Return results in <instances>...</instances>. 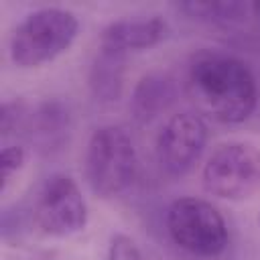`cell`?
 I'll return each instance as SVG.
<instances>
[{"instance_id":"8992f818","label":"cell","mask_w":260,"mask_h":260,"mask_svg":"<svg viewBox=\"0 0 260 260\" xmlns=\"http://www.w3.org/2000/svg\"><path fill=\"white\" fill-rule=\"evenodd\" d=\"M32 215L37 225L55 238H67L81 232L87 223V203L77 183L63 173H55L41 185Z\"/></svg>"},{"instance_id":"30bf717a","label":"cell","mask_w":260,"mask_h":260,"mask_svg":"<svg viewBox=\"0 0 260 260\" xmlns=\"http://www.w3.org/2000/svg\"><path fill=\"white\" fill-rule=\"evenodd\" d=\"M175 100V83L165 73H146L134 87L130 110L132 116L144 124L165 112Z\"/></svg>"},{"instance_id":"ba28073f","label":"cell","mask_w":260,"mask_h":260,"mask_svg":"<svg viewBox=\"0 0 260 260\" xmlns=\"http://www.w3.org/2000/svg\"><path fill=\"white\" fill-rule=\"evenodd\" d=\"M169 32L162 18H140V20H114L102 30V45L118 49L122 53L150 49L158 45Z\"/></svg>"},{"instance_id":"7a4b0ae2","label":"cell","mask_w":260,"mask_h":260,"mask_svg":"<svg viewBox=\"0 0 260 260\" xmlns=\"http://www.w3.org/2000/svg\"><path fill=\"white\" fill-rule=\"evenodd\" d=\"M79 20L65 8H39L26 14L10 35V59L16 67L30 69L41 67L61 53H65L75 41Z\"/></svg>"},{"instance_id":"52a82bcc","label":"cell","mask_w":260,"mask_h":260,"mask_svg":"<svg viewBox=\"0 0 260 260\" xmlns=\"http://www.w3.org/2000/svg\"><path fill=\"white\" fill-rule=\"evenodd\" d=\"M207 142V126L199 114L179 112L171 116L156 138L160 167L173 175H187L199 160Z\"/></svg>"},{"instance_id":"2e32d148","label":"cell","mask_w":260,"mask_h":260,"mask_svg":"<svg viewBox=\"0 0 260 260\" xmlns=\"http://www.w3.org/2000/svg\"><path fill=\"white\" fill-rule=\"evenodd\" d=\"M254 8H256V10H258V12H260V4H254Z\"/></svg>"},{"instance_id":"5b68a950","label":"cell","mask_w":260,"mask_h":260,"mask_svg":"<svg viewBox=\"0 0 260 260\" xmlns=\"http://www.w3.org/2000/svg\"><path fill=\"white\" fill-rule=\"evenodd\" d=\"M203 187L207 193L242 201L260 189V148L250 142H223L203 165Z\"/></svg>"},{"instance_id":"8fae6325","label":"cell","mask_w":260,"mask_h":260,"mask_svg":"<svg viewBox=\"0 0 260 260\" xmlns=\"http://www.w3.org/2000/svg\"><path fill=\"white\" fill-rule=\"evenodd\" d=\"M30 136L45 148L59 146L69 130V110L57 100L43 102L28 118Z\"/></svg>"},{"instance_id":"e0dca14e","label":"cell","mask_w":260,"mask_h":260,"mask_svg":"<svg viewBox=\"0 0 260 260\" xmlns=\"http://www.w3.org/2000/svg\"><path fill=\"white\" fill-rule=\"evenodd\" d=\"M258 225H260V213H258Z\"/></svg>"},{"instance_id":"3957f363","label":"cell","mask_w":260,"mask_h":260,"mask_svg":"<svg viewBox=\"0 0 260 260\" xmlns=\"http://www.w3.org/2000/svg\"><path fill=\"white\" fill-rule=\"evenodd\" d=\"M136 162L132 138L118 126H102L87 142L85 179L98 197L110 199L132 183Z\"/></svg>"},{"instance_id":"7c38bea8","label":"cell","mask_w":260,"mask_h":260,"mask_svg":"<svg viewBox=\"0 0 260 260\" xmlns=\"http://www.w3.org/2000/svg\"><path fill=\"white\" fill-rule=\"evenodd\" d=\"M189 16L211 22H234L246 18L250 6L242 2H185L179 6Z\"/></svg>"},{"instance_id":"5bb4252c","label":"cell","mask_w":260,"mask_h":260,"mask_svg":"<svg viewBox=\"0 0 260 260\" xmlns=\"http://www.w3.org/2000/svg\"><path fill=\"white\" fill-rule=\"evenodd\" d=\"M24 165V148L18 144L12 146H4L0 152V167H2V191L6 189L8 181L12 179V175L16 171H20V167Z\"/></svg>"},{"instance_id":"4fadbf2b","label":"cell","mask_w":260,"mask_h":260,"mask_svg":"<svg viewBox=\"0 0 260 260\" xmlns=\"http://www.w3.org/2000/svg\"><path fill=\"white\" fill-rule=\"evenodd\" d=\"M106 260H144L138 244L126 234H114L110 238Z\"/></svg>"},{"instance_id":"9c48e42d","label":"cell","mask_w":260,"mask_h":260,"mask_svg":"<svg viewBox=\"0 0 260 260\" xmlns=\"http://www.w3.org/2000/svg\"><path fill=\"white\" fill-rule=\"evenodd\" d=\"M124 73H126V53L100 45V51L95 53L87 83L98 102L112 104L118 102L124 89Z\"/></svg>"},{"instance_id":"277c9868","label":"cell","mask_w":260,"mask_h":260,"mask_svg":"<svg viewBox=\"0 0 260 260\" xmlns=\"http://www.w3.org/2000/svg\"><path fill=\"white\" fill-rule=\"evenodd\" d=\"M167 230L173 242L189 254L213 258L228 246L223 215L205 199L181 197L167 211Z\"/></svg>"},{"instance_id":"6da1fadb","label":"cell","mask_w":260,"mask_h":260,"mask_svg":"<svg viewBox=\"0 0 260 260\" xmlns=\"http://www.w3.org/2000/svg\"><path fill=\"white\" fill-rule=\"evenodd\" d=\"M187 91L201 114L225 124L248 120L256 108L254 75L240 59L230 55H197L189 67Z\"/></svg>"},{"instance_id":"9a60e30c","label":"cell","mask_w":260,"mask_h":260,"mask_svg":"<svg viewBox=\"0 0 260 260\" xmlns=\"http://www.w3.org/2000/svg\"><path fill=\"white\" fill-rule=\"evenodd\" d=\"M0 128H2V134L8 136L10 132H14L18 126H22V122L26 120V114H24V108L20 102H6L2 106V114H0ZM26 124V122H24Z\"/></svg>"}]
</instances>
